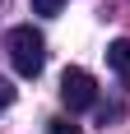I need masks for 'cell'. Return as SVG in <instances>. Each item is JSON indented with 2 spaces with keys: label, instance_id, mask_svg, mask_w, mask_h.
I'll return each mask as SVG.
<instances>
[{
  "label": "cell",
  "instance_id": "6da1fadb",
  "mask_svg": "<svg viewBox=\"0 0 130 134\" xmlns=\"http://www.w3.org/2000/svg\"><path fill=\"white\" fill-rule=\"evenodd\" d=\"M5 51H9L14 74H23V79H37V74H42V65H47V37H42L33 23L9 28V37H5Z\"/></svg>",
  "mask_w": 130,
  "mask_h": 134
},
{
  "label": "cell",
  "instance_id": "7a4b0ae2",
  "mask_svg": "<svg viewBox=\"0 0 130 134\" xmlns=\"http://www.w3.org/2000/svg\"><path fill=\"white\" fill-rule=\"evenodd\" d=\"M61 102H65L70 111H88L93 102H98V83H93L88 69L74 65V69H65V74H61Z\"/></svg>",
  "mask_w": 130,
  "mask_h": 134
},
{
  "label": "cell",
  "instance_id": "3957f363",
  "mask_svg": "<svg viewBox=\"0 0 130 134\" xmlns=\"http://www.w3.org/2000/svg\"><path fill=\"white\" fill-rule=\"evenodd\" d=\"M107 65L116 69L121 79H130V37H116L112 46H107Z\"/></svg>",
  "mask_w": 130,
  "mask_h": 134
},
{
  "label": "cell",
  "instance_id": "277c9868",
  "mask_svg": "<svg viewBox=\"0 0 130 134\" xmlns=\"http://www.w3.org/2000/svg\"><path fill=\"white\" fill-rule=\"evenodd\" d=\"M65 0H33V14H61Z\"/></svg>",
  "mask_w": 130,
  "mask_h": 134
},
{
  "label": "cell",
  "instance_id": "5b68a950",
  "mask_svg": "<svg viewBox=\"0 0 130 134\" xmlns=\"http://www.w3.org/2000/svg\"><path fill=\"white\" fill-rule=\"evenodd\" d=\"M47 130H51V134H84V130H79V125H70V120H61V116H56V120L47 125Z\"/></svg>",
  "mask_w": 130,
  "mask_h": 134
},
{
  "label": "cell",
  "instance_id": "8992f818",
  "mask_svg": "<svg viewBox=\"0 0 130 134\" xmlns=\"http://www.w3.org/2000/svg\"><path fill=\"white\" fill-rule=\"evenodd\" d=\"M9 102H14V88H9V79H0V111L9 107Z\"/></svg>",
  "mask_w": 130,
  "mask_h": 134
}]
</instances>
